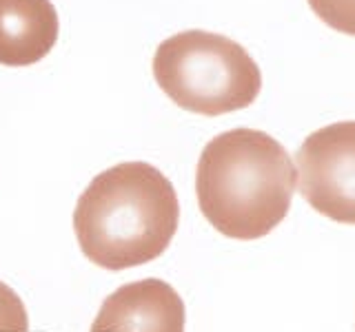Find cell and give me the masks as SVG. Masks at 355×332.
<instances>
[{"label": "cell", "instance_id": "obj_4", "mask_svg": "<svg viewBox=\"0 0 355 332\" xmlns=\"http://www.w3.org/2000/svg\"><path fill=\"white\" fill-rule=\"evenodd\" d=\"M295 186L320 215L355 226V120L322 127L302 142Z\"/></svg>", "mask_w": 355, "mask_h": 332}, {"label": "cell", "instance_id": "obj_3", "mask_svg": "<svg viewBox=\"0 0 355 332\" xmlns=\"http://www.w3.org/2000/svg\"><path fill=\"white\" fill-rule=\"evenodd\" d=\"M153 75L171 102L209 118L251 107L262 89L260 66L242 44L200 29L162 40Z\"/></svg>", "mask_w": 355, "mask_h": 332}, {"label": "cell", "instance_id": "obj_2", "mask_svg": "<svg viewBox=\"0 0 355 332\" xmlns=\"http://www.w3.org/2000/svg\"><path fill=\"white\" fill-rule=\"evenodd\" d=\"M293 193L295 166L264 131L220 133L198 160V206L225 237L251 241L269 235L288 215Z\"/></svg>", "mask_w": 355, "mask_h": 332}, {"label": "cell", "instance_id": "obj_7", "mask_svg": "<svg viewBox=\"0 0 355 332\" xmlns=\"http://www.w3.org/2000/svg\"><path fill=\"white\" fill-rule=\"evenodd\" d=\"M315 16L347 36H355V0H309Z\"/></svg>", "mask_w": 355, "mask_h": 332}, {"label": "cell", "instance_id": "obj_6", "mask_svg": "<svg viewBox=\"0 0 355 332\" xmlns=\"http://www.w3.org/2000/svg\"><path fill=\"white\" fill-rule=\"evenodd\" d=\"M58 29L51 0H0V64L40 62L53 49Z\"/></svg>", "mask_w": 355, "mask_h": 332}, {"label": "cell", "instance_id": "obj_1", "mask_svg": "<svg viewBox=\"0 0 355 332\" xmlns=\"http://www.w3.org/2000/svg\"><path fill=\"white\" fill-rule=\"evenodd\" d=\"M180 202L166 175L147 162H122L96 175L73 210L85 257L107 270L149 264L169 248Z\"/></svg>", "mask_w": 355, "mask_h": 332}, {"label": "cell", "instance_id": "obj_5", "mask_svg": "<svg viewBox=\"0 0 355 332\" xmlns=\"http://www.w3.org/2000/svg\"><path fill=\"white\" fill-rule=\"evenodd\" d=\"M184 302L162 279L120 286L100 306L89 332H184Z\"/></svg>", "mask_w": 355, "mask_h": 332}, {"label": "cell", "instance_id": "obj_8", "mask_svg": "<svg viewBox=\"0 0 355 332\" xmlns=\"http://www.w3.org/2000/svg\"><path fill=\"white\" fill-rule=\"evenodd\" d=\"M0 332H29L27 308L5 282H0Z\"/></svg>", "mask_w": 355, "mask_h": 332}]
</instances>
